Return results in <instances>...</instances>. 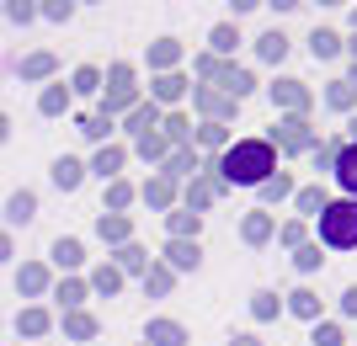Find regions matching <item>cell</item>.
<instances>
[{"instance_id": "obj_1", "label": "cell", "mask_w": 357, "mask_h": 346, "mask_svg": "<svg viewBox=\"0 0 357 346\" xmlns=\"http://www.w3.org/2000/svg\"><path fill=\"white\" fill-rule=\"evenodd\" d=\"M224 181H235V187H261V181H272V171H278V155H272V144H261V139H240L235 150L219 160Z\"/></svg>"}, {"instance_id": "obj_2", "label": "cell", "mask_w": 357, "mask_h": 346, "mask_svg": "<svg viewBox=\"0 0 357 346\" xmlns=\"http://www.w3.org/2000/svg\"><path fill=\"white\" fill-rule=\"evenodd\" d=\"M320 240H326L331 251H352V245H357V203H352V197L320 208Z\"/></svg>"}, {"instance_id": "obj_3", "label": "cell", "mask_w": 357, "mask_h": 346, "mask_svg": "<svg viewBox=\"0 0 357 346\" xmlns=\"http://www.w3.org/2000/svg\"><path fill=\"white\" fill-rule=\"evenodd\" d=\"M80 176H86V166H80V160H70V155H59V160H54V187H59V192H75V187H80Z\"/></svg>"}, {"instance_id": "obj_4", "label": "cell", "mask_w": 357, "mask_h": 346, "mask_svg": "<svg viewBox=\"0 0 357 346\" xmlns=\"http://www.w3.org/2000/svg\"><path fill=\"white\" fill-rule=\"evenodd\" d=\"M128 64H118V70H112V91H107V112H112V107H123V102H134V86H128ZM102 112V118H107Z\"/></svg>"}, {"instance_id": "obj_5", "label": "cell", "mask_w": 357, "mask_h": 346, "mask_svg": "<svg viewBox=\"0 0 357 346\" xmlns=\"http://www.w3.org/2000/svg\"><path fill=\"white\" fill-rule=\"evenodd\" d=\"M336 181H342L347 192H352V203H357V144H347V150L336 155Z\"/></svg>"}, {"instance_id": "obj_6", "label": "cell", "mask_w": 357, "mask_h": 346, "mask_svg": "<svg viewBox=\"0 0 357 346\" xmlns=\"http://www.w3.org/2000/svg\"><path fill=\"white\" fill-rule=\"evenodd\" d=\"M32 213H38V197H32V192H11L6 219H11V224H32Z\"/></svg>"}, {"instance_id": "obj_7", "label": "cell", "mask_w": 357, "mask_h": 346, "mask_svg": "<svg viewBox=\"0 0 357 346\" xmlns=\"http://www.w3.org/2000/svg\"><path fill=\"white\" fill-rule=\"evenodd\" d=\"M278 139H283V150H304V144H310V128H304V118H288L283 128H278Z\"/></svg>"}, {"instance_id": "obj_8", "label": "cell", "mask_w": 357, "mask_h": 346, "mask_svg": "<svg viewBox=\"0 0 357 346\" xmlns=\"http://www.w3.org/2000/svg\"><path fill=\"white\" fill-rule=\"evenodd\" d=\"M149 341L155 346H187V336H181V325H171V320H155V325H149Z\"/></svg>"}, {"instance_id": "obj_9", "label": "cell", "mask_w": 357, "mask_h": 346, "mask_svg": "<svg viewBox=\"0 0 357 346\" xmlns=\"http://www.w3.org/2000/svg\"><path fill=\"white\" fill-rule=\"evenodd\" d=\"M54 75V54H32V59H22V80H43Z\"/></svg>"}, {"instance_id": "obj_10", "label": "cell", "mask_w": 357, "mask_h": 346, "mask_svg": "<svg viewBox=\"0 0 357 346\" xmlns=\"http://www.w3.org/2000/svg\"><path fill=\"white\" fill-rule=\"evenodd\" d=\"M16 288H22V293H43V288H48V272L43 267H22V272H16Z\"/></svg>"}, {"instance_id": "obj_11", "label": "cell", "mask_w": 357, "mask_h": 346, "mask_svg": "<svg viewBox=\"0 0 357 346\" xmlns=\"http://www.w3.org/2000/svg\"><path fill=\"white\" fill-rule=\"evenodd\" d=\"M16 331H22V336H43L48 315H43V309H22V315H16Z\"/></svg>"}, {"instance_id": "obj_12", "label": "cell", "mask_w": 357, "mask_h": 346, "mask_svg": "<svg viewBox=\"0 0 357 346\" xmlns=\"http://www.w3.org/2000/svg\"><path fill=\"white\" fill-rule=\"evenodd\" d=\"M38 107H43L48 118H59L64 107H70V91H64V86H48V91H43V102H38Z\"/></svg>"}, {"instance_id": "obj_13", "label": "cell", "mask_w": 357, "mask_h": 346, "mask_svg": "<svg viewBox=\"0 0 357 346\" xmlns=\"http://www.w3.org/2000/svg\"><path fill=\"white\" fill-rule=\"evenodd\" d=\"M64 331H70L75 341H91V336H96V320L91 315H64Z\"/></svg>"}, {"instance_id": "obj_14", "label": "cell", "mask_w": 357, "mask_h": 346, "mask_svg": "<svg viewBox=\"0 0 357 346\" xmlns=\"http://www.w3.org/2000/svg\"><path fill=\"white\" fill-rule=\"evenodd\" d=\"M165 256L176 261L181 272H187V267H197V261H203V256H197V245H187V240H171V251H165Z\"/></svg>"}, {"instance_id": "obj_15", "label": "cell", "mask_w": 357, "mask_h": 346, "mask_svg": "<svg viewBox=\"0 0 357 346\" xmlns=\"http://www.w3.org/2000/svg\"><path fill=\"white\" fill-rule=\"evenodd\" d=\"M272 96H278V102H283V107H304V102H310L298 80H283V86H272Z\"/></svg>"}, {"instance_id": "obj_16", "label": "cell", "mask_w": 357, "mask_h": 346, "mask_svg": "<svg viewBox=\"0 0 357 346\" xmlns=\"http://www.w3.org/2000/svg\"><path fill=\"white\" fill-rule=\"evenodd\" d=\"M54 261L59 267H80V240H54Z\"/></svg>"}, {"instance_id": "obj_17", "label": "cell", "mask_w": 357, "mask_h": 346, "mask_svg": "<svg viewBox=\"0 0 357 346\" xmlns=\"http://www.w3.org/2000/svg\"><path fill=\"white\" fill-rule=\"evenodd\" d=\"M251 86H256V80L245 75V70H224V91H229V96H245Z\"/></svg>"}, {"instance_id": "obj_18", "label": "cell", "mask_w": 357, "mask_h": 346, "mask_svg": "<svg viewBox=\"0 0 357 346\" xmlns=\"http://www.w3.org/2000/svg\"><path fill=\"white\" fill-rule=\"evenodd\" d=\"M288 54V38L283 32H267V38H261V59H283Z\"/></svg>"}, {"instance_id": "obj_19", "label": "cell", "mask_w": 357, "mask_h": 346, "mask_svg": "<svg viewBox=\"0 0 357 346\" xmlns=\"http://www.w3.org/2000/svg\"><path fill=\"white\" fill-rule=\"evenodd\" d=\"M272 235V219L267 213H251V219H245V240H267Z\"/></svg>"}, {"instance_id": "obj_20", "label": "cell", "mask_w": 357, "mask_h": 346, "mask_svg": "<svg viewBox=\"0 0 357 346\" xmlns=\"http://www.w3.org/2000/svg\"><path fill=\"white\" fill-rule=\"evenodd\" d=\"M75 91H80V96H91V91H102V75H96V70H75Z\"/></svg>"}, {"instance_id": "obj_21", "label": "cell", "mask_w": 357, "mask_h": 346, "mask_svg": "<svg viewBox=\"0 0 357 346\" xmlns=\"http://www.w3.org/2000/svg\"><path fill=\"white\" fill-rule=\"evenodd\" d=\"M357 102V86L352 80H336V86H331V107H352Z\"/></svg>"}, {"instance_id": "obj_22", "label": "cell", "mask_w": 357, "mask_h": 346, "mask_svg": "<svg viewBox=\"0 0 357 346\" xmlns=\"http://www.w3.org/2000/svg\"><path fill=\"white\" fill-rule=\"evenodd\" d=\"M123 166V150H102V155H96V166H91V171H96V176H112V171H118Z\"/></svg>"}, {"instance_id": "obj_23", "label": "cell", "mask_w": 357, "mask_h": 346, "mask_svg": "<svg viewBox=\"0 0 357 346\" xmlns=\"http://www.w3.org/2000/svg\"><path fill=\"white\" fill-rule=\"evenodd\" d=\"M310 48H314V59H331V54H336V32H314Z\"/></svg>"}, {"instance_id": "obj_24", "label": "cell", "mask_w": 357, "mask_h": 346, "mask_svg": "<svg viewBox=\"0 0 357 346\" xmlns=\"http://www.w3.org/2000/svg\"><path fill=\"white\" fill-rule=\"evenodd\" d=\"M91 283H96V293H118V283H123V277H118V267H102L96 277H91Z\"/></svg>"}, {"instance_id": "obj_25", "label": "cell", "mask_w": 357, "mask_h": 346, "mask_svg": "<svg viewBox=\"0 0 357 346\" xmlns=\"http://www.w3.org/2000/svg\"><path fill=\"white\" fill-rule=\"evenodd\" d=\"M102 240H123V235H128V219H118V213H112V219H102Z\"/></svg>"}, {"instance_id": "obj_26", "label": "cell", "mask_w": 357, "mask_h": 346, "mask_svg": "<svg viewBox=\"0 0 357 346\" xmlns=\"http://www.w3.org/2000/svg\"><path fill=\"white\" fill-rule=\"evenodd\" d=\"M240 43V38H235V32H229V27H219V32H213V54H229V48H235Z\"/></svg>"}, {"instance_id": "obj_27", "label": "cell", "mask_w": 357, "mask_h": 346, "mask_svg": "<svg viewBox=\"0 0 357 346\" xmlns=\"http://www.w3.org/2000/svg\"><path fill=\"white\" fill-rule=\"evenodd\" d=\"M128 128H134V134H144V128H155V107H139V112H134V123H128Z\"/></svg>"}, {"instance_id": "obj_28", "label": "cell", "mask_w": 357, "mask_h": 346, "mask_svg": "<svg viewBox=\"0 0 357 346\" xmlns=\"http://www.w3.org/2000/svg\"><path fill=\"white\" fill-rule=\"evenodd\" d=\"M171 229H176V235H197V213H176Z\"/></svg>"}, {"instance_id": "obj_29", "label": "cell", "mask_w": 357, "mask_h": 346, "mask_svg": "<svg viewBox=\"0 0 357 346\" xmlns=\"http://www.w3.org/2000/svg\"><path fill=\"white\" fill-rule=\"evenodd\" d=\"M59 299H64V309H75V304L86 299V288H80V283H64V288H59Z\"/></svg>"}, {"instance_id": "obj_30", "label": "cell", "mask_w": 357, "mask_h": 346, "mask_svg": "<svg viewBox=\"0 0 357 346\" xmlns=\"http://www.w3.org/2000/svg\"><path fill=\"white\" fill-rule=\"evenodd\" d=\"M107 128H112V123H107V118H86V123H80V134H86V139H102Z\"/></svg>"}, {"instance_id": "obj_31", "label": "cell", "mask_w": 357, "mask_h": 346, "mask_svg": "<svg viewBox=\"0 0 357 346\" xmlns=\"http://www.w3.org/2000/svg\"><path fill=\"white\" fill-rule=\"evenodd\" d=\"M298 208H304V213H320V208H326V197H320V192H298Z\"/></svg>"}, {"instance_id": "obj_32", "label": "cell", "mask_w": 357, "mask_h": 346, "mask_svg": "<svg viewBox=\"0 0 357 346\" xmlns=\"http://www.w3.org/2000/svg\"><path fill=\"white\" fill-rule=\"evenodd\" d=\"M278 315V304H272V293H256V320H272Z\"/></svg>"}, {"instance_id": "obj_33", "label": "cell", "mask_w": 357, "mask_h": 346, "mask_svg": "<svg viewBox=\"0 0 357 346\" xmlns=\"http://www.w3.org/2000/svg\"><path fill=\"white\" fill-rule=\"evenodd\" d=\"M320 304H314V293H294V315H314Z\"/></svg>"}, {"instance_id": "obj_34", "label": "cell", "mask_w": 357, "mask_h": 346, "mask_svg": "<svg viewBox=\"0 0 357 346\" xmlns=\"http://www.w3.org/2000/svg\"><path fill=\"white\" fill-rule=\"evenodd\" d=\"M155 91H160L165 102H176V96H181V80H176V75H165V80H160V86H155Z\"/></svg>"}, {"instance_id": "obj_35", "label": "cell", "mask_w": 357, "mask_h": 346, "mask_svg": "<svg viewBox=\"0 0 357 346\" xmlns=\"http://www.w3.org/2000/svg\"><path fill=\"white\" fill-rule=\"evenodd\" d=\"M314 341H320V346H342V331H336V325H320V331H314Z\"/></svg>"}, {"instance_id": "obj_36", "label": "cell", "mask_w": 357, "mask_h": 346, "mask_svg": "<svg viewBox=\"0 0 357 346\" xmlns=\"http://www.w3.org/2000/svg\"><path fill=\"white\" fill-rule=\"evenodd\" d=\"M144 197H149V203H171V181H155Z\"/></svg>"}, {"instance_id": "obj_37", "label": "cell", "mask_w": 357, "mask_h": 346, "mask_svg": "<svg viewBox=\"0 0 357 346\" xmlns=\"http://www.w3.org/2000/svg\"><path fill=\"white\" fill-rule=\"evenodd\" d=\"M6 16H11V22H32V6H27V0H16V6H6Z\"/></svg>"}, {"instance_id": "obj_38", "label": "cell", "mask_w": 357, "mask_h": 346, "mask_svg": "<svg viewBox=\"0 0 357 346\" xmlns=\"http://www.w3.org/2000/svg\"><path fill=\"white\" fill-rule=\"evenodd\" d=\"M118 261H123V267H128V272H134V267H144V251H139V245H128V251H123Z\"/></svg>"}, {"instance_id": "obj_39", "label": "cell", "mask_w": 357, "mask_h": 346, "mask_svg": "<svg viewBox=\"0 0 357 346\" xmlns=\"http://www.w3.org/2000/svg\"><path fill=\"white\" fill-rule=\"evenodd\" d=\"M298 267L314 272V267H320V251H314V245H304V251H298Z\"/></svg>"}, {"instance_id": "obj_40", "label": "cell", "mask_w": 357, "mask_h": 346, "mask_svg": "<svg viewBox=\"0 0 357 346\" xmlns=\"http://www.w3.org/2000/svg\"><path fill=\"white\" fill-rule=\"evenodd\" d=\"M261 192H267V197H288V176H278V181H261Z\"/></svg>"}, {"instance_id": "obj_41", "label": "cell", "mask_w": 357, "mask_h": 346, "mask_svg": "<svg viewBox=\"0 0 357 346\" xmlns=\"http://www.w3.org/2000/svg\"><path fill=\"white\" fill-rule=\"evenodd\" d=\"M128 197H134V192H128V187H123V181H118V187H112V192H107V203H112V208H123V203H128Z\"/></svg>"}, {"instance_id": "obj_42", "label": "cell", "mask_w": 357, "mask_h": 346, "mask_svg": "<svg viewBox=\"0 0 357 346\" xmlns=\"http://www.w3.org/2000/svg\"><path fill=\"white\" fill-rule=\"evenodd\" d=\"M6 256H11V240H6V235H0V261H6Z\"/></svg>"}, {"instance_id": "obj_43", "label": "cell", "mask_w": 357, "mask_h": 346, "mask_svg": "<svg viewBox=\"0 0 357 346\" xmlns=\"http://www.w3.org/2000/svg\"><path fill=\"white\" fill-rule=\"evenodd\" d=\"M347 309H352V315H357V288H352V293H347Z\"/></svg>"}, {"instance_id": "obj_44", "label": "cell", "mask_w": 357, "mask_h": 346, "mask_svg": "<svg viewBox=\"0 0 357 346\" xmlns=\"http://www.w3.org/2000/svg\"><path fill=\"white\" fill-rule=\"evenodd\" d=\"M6 134H11V128H6V118H0V144H6Z\"/></svg>"}, {"instance_id": "obj_45", "label": "cell", "mask_w": 357, "mask_h": 346, "mask_svg": "<svg viewBox=\"0 0 357 346\" xmlns=\"http://www.w3.org/2000/svg\"><path fill=\"white\" fill-rule=\"evenodd\" d=\"M347 128H352V139H357V118H352V123H347Z\"/></svg>"}, {"instance_id": "obj_46", "label": "cell", "mask_w": 357, "mask_h": 346, "mask_svg": "<svg viewBox=\"0 0 357 346\" xmlns=\"http://www.w3.org/2000/svg\"><path fill=\"white\" fill-rule=\"evenodd\" d=\"M352 48H357V43H352Z\"/></svg>"}]
</instances>
